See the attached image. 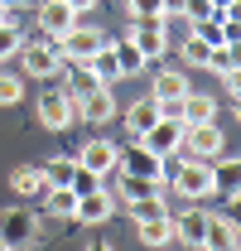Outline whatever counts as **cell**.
I'll use <instances>...</instances> for the list:
<instances>
[{"mask_svg":"<svg viewBox=\"0 0 241 251\" xmlns=\"http://www.w3.org/2000/svg\"><path fill=\"white\" fill-rule=\"evenodd\" d=\"M179 159V155H174ZM174 198H188V203H203L212 198V159H198V155H183L179 169H174Z\"/></svg>","mask_w":241,"mask_h":251,"instance_id":"obj_1","label":"cell"},{"mask_svg":"<svg viewBox=\"0 0 241 251\" xmlns=\"http://www.w3.org/2000/svg\"><path fill=\"white\" fill-rule=\"evenodd\" d=\"M106 44H111V39H106V29L82 25V20H77L72 29H63V34H58V53H63L68 63H87L92 53H101Z\"/></svg>","mask_w":241,"mask_h":251,"instance_id":"obj_2","label":"cell"},{"mask_svg":"<svg viewBox=\"0 0 241 251\" xmlns=\"http://www.w3.org/2000/svg\"><path fill=\"white\" fill-rule=\"evenodd\" d=\"M227 150V130L217 121H188L183 126V150L179 155H198V159H217Z\"/></svg>","mask_w":241,"mask_h":251,"instance_id":"obj_3","label":"cell"},{"mask_svg":"<svg viewBox=\"0 0 241 251\" xmlns=\"http://www.w3.org/2000/svg\"><path fill=\"white\" fill-rule=\"evenodd\" d=\"M34 116H39V126H44V130H68V126L77 121V101L68 97V87H48V92L39 97Z\"/></svg>","mask_w":241,"mask_h":251,"instance_id":"obj_4","label":"cell"},{"mask_svg":"<svg viewBox=\"0 0 241 251\" xmlns=\"http://www.w3.org/2000/svg\"><path fill=\"white\" fill-rule=\"evenodd\" d=\"M116 213V193L101 184L92 188V193H77V208H72V222H82V227H101V222Z\"/></svg>","mask_w":241,"mask_h":251,"instance_id":"obj_5","label":"cell"},{"mask_svg":"<svg viewBox=\"0 0 241 251\" xmlns=\"http://www.w3.org/2000/svg\"><path fill=\"white\" fill-rule=\"evenodd\" d=\"M0 242H5V247H34V242H39V218H34L29 208L0 213Z\"/></svg>","mask_w":241,"mask_h":251,"instance_id":"obj_6","label":"cell"},{"mask_svg":"<svg viewBox=\"0 0 241 251\" xmlns=\"http://www.w3.org/2000/svg\"><path fill=\"white\" fill-rule=\"evenodd\" d=\"M125 39L145 53V63H159L169 53V29H164V20H135V29L125 34Z\"/></svg>","mask_w":241,"mask_h":251,"instance_id":"obj_7","label":"cell"},{"mask_svg":"<svg viewBox=\"0 0 241 251\" xmlns=\"http://www.w3.org/2000/svg\"><path fill=\"white\" fill-rule=\"evenodd\" d=\"M140 145L150 150V155H159V159H174L183 150V121H154L145 135H140Z\"/></svg>","mask_w":241,"mask_h":251,"instance_id":"obj_8","label":"cell"},{"mask_svg":"<svg viewBox=\"0 0 241 251\" xmlns=\"http://www.w3.org/2000/svg\"><path fill=\"white\" fill-rule=\"evenodd\" d=\"M77 164H82V169H92V174H101V179H106V174H111V169H116V159H120V150L116 145H111V140H101V135H96V140H87V145H82V150H77Z\"/></svg>","mask_w":241,"mask_h":251,"instance_id":"obj_9","label":"cell"},{"mask_svg":"<svg viewBox=\"0 0 241 251\" xmlns=\"http://www.w3.org/2000/svg\"><path fill=\"white\" fill-rule=\"evenodd\" d=\"M203 237H208V213H203L198 203H188L179 218H174V242H183V247H203Z\"/></svg>","mask_w":241,"mask_h":251,"instance_id":"obj_10","label":"cell"},{"mask_svg":"<svg viewBox=\"0 0 241 251\" xmlns=\"http://www.w3.org/2000/svg\"><path fill=\"white\" fill-rule=\"evenodd\" d=\"M77 116L92 126H106L111 116H116V97H111V87H92L87 97H77Z\"/></svg>","mask_w":241,"mask_h":251,"instance_id":"obj_11","label":"cell"},{"mask_svg":"<svg viewBox=\"0 0 241 251\" xmlns=\"http://www.w3.org/2000/svg\"><path fill=\"white\" fill-rule=\"evenodd\" d=\"M116 164L125 169V174H145V179H164V159H159V155H150V150H145L140 140H135V145H130V150H125V155H120Z\"/></svg>","mask_w":241,"mask_h":251,"instance_id":"obj_12","label":"cell"},{"mask_svg":"<svg viewBox=\"0 0 241 251\" xmlns=\"http://www.w3.org/2000/svg\"><path fill=\"white\" fill-rule=\"evenodd\" d=\"M237 242H241L237 222L227 218V213H208V237H203V247H212V251H237Z\"/></svg>","mask_w":241,"mask_h":251,"instance_id":"obj_13","label":"cell"},{"mask_svg":"<svg viewBox=\"0 0 241 251\" xmlns=\"http://www.w3.org/2000/svg\"><path fill=\"white\" fill-rule=\"evenodd\" d=\"M82 15L72 10V5H63V0H48V5H39V29H48V34H63V29H72Z\"/></svg>","mask_w":241,"mask_h":251,"instance_id":"obj_14","label":"cell"},{"mask_svg":"<svg viewBox=\"0 0 241 251\" xmlns=\"http://www.w3.org/2000/svg\"><path fill=\"white\" fill-rule=\"evenodd\" d=\"M241 193V174H237V164L232 159H212V198H237Z\"/></svg>","mask_w":241,"mask_h":251,"instance_id":"obj_15","label":"cell"},{"mask_svg":"<svg viewBox=\"0 0 241 251\" xmlns=\"http://www.w3.org/2000/svg\"><path fill=\"white\" fill-rule=\"evenodd\" d=\"M159 121V111H154V97H140V101H130L125 106V130H130V140H140L150 126Z\"/></svg>","mask_w":241,"mask_h":251,"instance_id":"obj_16","label":"cell"},{"mask_svg":"<svg viewBox=\"0 0 241 251\" xmlns=\"http://www.w3.org/2000/svg\"><path fill=\"white\" fill-rule=\"evenodd\" d=\"M135 237H140L145 247H169V242H174V218L164 213V218H145V222H135Z\"/></svg>","mask_w":241,"mask_h":251,"instance_id":"obj_17","label":"cell"},{"mask_svg":"<svg viewBox=\"0 0 241 251\" xmlns=\"http://www.w3.org/2000/svg\"><path fill=\"white\" fill-rule=\"evenodd\" d=\"M10 188H15L20 198H44V193H48V184H44V169H39V164L15 169V174H10Z\"/></svg>","mask_w":241,"mask_h":251,"instance_id":"obj_18","label":"cell"},{"mask_svg":"<svg viewBox=\"0 0 241 251\" xmlns=\"http://www.w3.org/2000/svg\"><path fill=\"white\" fill-rule=\"evenodd\" d=\"M188 121H217V97H208V92H183V126Z\"/></svg>","mask_w":241,"mask_h":251,"instance_id":"obj_19","label":"cell"},{"mask_svg":"<svg viewBox=\"0 0 241 251\" xmlns=\"http://www.w3.org/2000/svg\"><path fill=\"white\" fill-rule=\"evenodd\" d=\"M111 53H116V73L120 77H140L150 63H145V53L130 44V39H120V44H111Z\"/></svg>","mask_w":241,"mask_h":251,"instance_id":"obj_20","label":"cell"},{"mask_svg":"<svg viewBox=\"0 0 241 251\" xmlns=\"http://www.w3.org/2000/svg\"><path fill=\"white\" fill-rule=\"evenodd\" d=\"M72 208H77V193H72L68 184H58V188H48V193H44V213H48V218L72 222Z\"/></svg>","mask_w":241,"mask_h":251,"instance_id":"obj_21","label":"cell"},{"mask_svg":"<svg viewBox=\"0 0 241 251\" xmlns=\"http://www.w3.org/2000/svg\"><path fill=\"white\" fill-rule=\"evenodd\" d=\"M125 213L135 222H145V218H164L169 213V198L164 193H145V198H125Z\"/></svg>","mask_w":241,"mask_h":251,"instance_id":"obj_22","label":"cell"},{"mask_svg":"<svg viewBox=\"0 0 241 251\" xmlns=\"http://www.w3.org/2000/svg\"><path fill=\"white\" fill-rule=\"evenodd\" d=\"M145 193H164V179H145V174H125V169H120L116 198H145Z\"/></svg>","mask_w":241,"mask_h":251,"instance_id":"obj_23","label":"cell"},{"mask_svg":"<svg viewBox=\"0 0 241 251\" xmlns=\"http://www.w3.org/2000/svg\"><path fill=\"white\" fill-rule=\"evenodd\" d=\"M188 92V77H183L179 68H159L150 82V97H183Z\"/></svg>","mask_w":241,"mask_h":251,"instance_id":"obj_24","label":"cell"},{"mask_svg":"<svg viewBox=\"0 0 241 251\" xmlns=\"http://www.w3.org/2000/svg\"><path fill=\"white\" fill-rule=\"evenodd\" d=\"M39 169H44V184H48V188H58V184H68V179H72L77 159H72V155H48L44 164H39Z\"/></svg>","mask_w":241,"mask_h":251,"instance_id":"obj_25","label":"cell"},{"mask_svg":"<svg viewBox=\"0 0 241 251\" xmlns=\"http://www.w3.org/2000/svg\"><path fill=\"white\" fill-rule=\"evenodd\" d=\"M203 68H212L217 77H232V73H237V49H232V44H212V53H208Z\"/></svg>","mask_w":241,"mask_h":251,"instance_id":"obj_26","label":"cell"},{"mask_svg":"<svg viewBox=\"0 0 241 251\" xmlns=\"http://www.w3.org/2000/svg\"><path fill=\"white\" fill-rule=\"evenodd\" d=\"M20 39H24V29H20L15 20H0V63L20 53Z\"/></svg>","mask_w":241,"mask_h":251,"instance_id":"obj_27","label":"cell"},{"mask_svg":"<svg viewBox=\"0 0 241 251\" xmlns=\"http://www.w3.org/2000/svg\"><path fill=\"white\" fill-rule=\"evenodd\" d=\"M24 97V77H15V73H0V106H15Z\"/></svg>","mask_w":241,"mask_h":251,"instance_id":"obj_28","label":"cell"},{"mask_svg":"<svg viewBox=\"0 0 241 251\" xmlns=\"http://www.w3.org/2000/svg\"><path fill=\"white\" fill-rule=\"evenodd\" d=\"M208 53H212V44H203L198 34H188V44H183V63H188V68H203Z\"/></svg>","mask_w":241,"mask_h":251,"instance_id":"obj_29","label":"cell"},{"mask_svg":"<svg viewBox=\"0 0 241 251\" xmlns=\"http://www.w3.org/2000/svg\"><path fill=\"white\" fill-rule=\"evenodd\" d=\"M68 188H72V193H92V188H101V174H92V169L77 164V169H72V179H68Z\"/></svg>","mask_w":241,"mask_h":251,"instance_id":"obj_30","label":"cell"},{"mask_svg":"<svg viewBox=\"0 0 241 251\" xmlns=\"http://www.w3.org/2000/svg\"><path fill=\"white\" fill-rule=\"evenodd\" d=\"M125 10H130V20H164L159 0H125Z\"/></svg>","mask_w":241,"mask_h":251,"instance_id":"obj_31","label":"cell"},{"mask_svg":"<svg viewBox=\"0 0 241 251\" xmlns=\"http://www.w3.org/2000/svg\"><path fill=\"white\" fill-rule=\"evenodd\" d=\"M193 34H198L203 44H222V20H217V15H212V20H198Z\"/></svg>","mask_w":241,"mask_h":251,"instance_id":"obj_32","label":"cell"},{"mask_svg":"<svg viewBox=\"0 0 241 251\" xmlns=\"http://www.w3.org/2000/svg\"><path fill=\"white\" fill-rule=\"evenodd\" d=\"M183 15L198 25V20H212V15H217V5H212V0H183Z\"/></svg>","mask_w":241,"mask_h":251,"instance_id":"obj_33","label":"cell"},{"mask_svg":"<svg viewBox=\"0 0 241 251\" xmlns=\"http://www.w3.org/2000/svg\"><path fill=\"white\" fill-rule=\"evenodd\" d=\"M217 5V20H237V0H212Z\"/></svg>","mask_w":241,"mask_h":251,"instance_id":"obj_34","label":"cell"},{"mask_svg":"<svg viewBox=\"0 0 241 251\" xmlns=\"http://www.w3.org/2000/svg\"><path fill=\"white\" fill-rule=\"evenodd\" d=\"M159 15L169 20V15H183V0H159Z\"/></svg>","mask_w":241,"mask_h":251,"instance_id":"obj_35","label":"cell"},{"mask_svg":"<svg viewBox=\"0 0 241 251\" xmlns=\"http://www.w3.org/2000/svg\"><path fill=\"white\" fill-rule=\"evenodd\" d=\"M63 5H72L77 15H87V10H96V5H101V0H63Z\"/></svg>","mask_w":241,"mask_h":251,"instance_id":"obj_36","label":"cell"},{"mask_svg":"<svg viewBox=\"0 0 241 251\" xmlns=\"http://www.w3.org/2000/svg\"><path fill=\"white\" fill-rule=\"evenodd\" d=\"M5 10H24V5H34V0H0Z\"/></svg>","mask_w":241,"mask_h":251,"instance_id":"obj_37","label":"cell"},{"mask_svg":"<svg viewBox=\"0 0 241 251\" xmlns=\"http://www.w3.org/2000/svg\"><path fill=\"white\" fill-rule=\"evenodd\" d=\"M0 20H10V10H5V5H0Z\"/></svg>","mask_w":241,"mask_h":251,"instance_id":"obj_38","label":"cell"},{"mask_svg":"<svg viewBox=\"0 0 241 251\" xmlns=\"http://www.w3.org/2000/svg\"><path fill=\"white\" fill-rule=\"evenodd\" d=\"M0 247H5V242H0Z\"/></svg>","mask_w":241,"mask_h":251,"instance_id":"obj_39","label":"cell"}]
</instances>
